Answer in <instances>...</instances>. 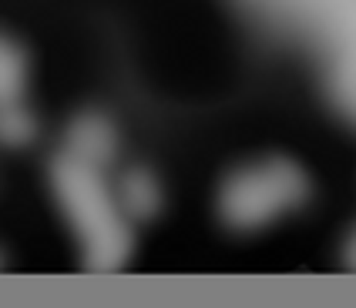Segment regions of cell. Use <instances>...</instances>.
Instances as JSON below:
<instances>
[{
	"label": "cell",
	"mask_w": 356,
	"mask_h": 308,
	"mask_svg": "<svg viewBox=\"0 0 356 308\" xmlns=\"http://www.w3.org/2000/svg\"><path fill=\"white\" fill-rule=\"evenodd\" d=\"M350 255H353V262H356V238H353V248H350Z\"/></svg>",
	"instance_id": "obj_7"
},
{
	"label": "cell",
	"mask_w": 356,
	"mask_h": 308,
	"mask_svg": "<svg viewBox=\"0 0 356 308\" xmlns=\"http://www.w3.org/2000/svg\"><path fill=\"white\" fill-rule=\"evenodd\" d=\"M115 144H118V137H115V128H111V121L101 114H81L71 121V128H67V148L64 151L81 157V161H88V164H108L111 157H115Z\"/></svg>",
	"instance_id": "obj_3"
},
{
	"label": "cell",
	"mask_w": 356,
	"mask_h": 308,
	"mask_svg": "<svg viewBox=\"0 0 356 308\" xmlns=\"http://www.w3.org/2000/svg\"><path fill=\"white\" fill-rule=\"evenodd\" d=\"M306 194V181L289 164H266L238 174L222 194V212L232 225H262L282 208H293Z\"/></svg>",
	"instance_id": "obj_2"
},
{
	"label": "cell",
	"mask_w": 356,
	"mask_h": 308,
	"mask_svg": "<svg viewBox=\"0 0 356 308\" xmlns=\"http://www.w3.org/2000/svg\"><path fill=\"white\" fill-rule=\"evenodd\" d=\"M121 205L131 214H152L159 208V188L152 181V174L131 171L121 181Z\"/></svg>",
	"instance_id": "obj_6"
},
{
	"label": "cell",
	"mask_w": 356,
	"mask_h": 308,
	"mask_svg": "<svg viewBox=\"0 0 356 308\" xmlns=\"http://www.w3.org/2000/svg\"><path fill=\"white\" fill-rule=\"evenodd\" d=\"M38 137V121L20 101L0 104V144L3 148H24Z\"/></svg>",
	"instance_id": "obj_4"
},
{
	"label": "cell",
	"mask_w": 356,
	"mask_h": 308,
	"mask_svg": "<svg viewBox=\"0 0 356 308\" xmlns=\"http://www.w3.org/2000/svg\"><path fill=\"white\" fill-rule=\"evenodd\" d=\"M51 185L78 231L88 262L95 268H115L128 251V231L98 168L64 151L51 161Z\"/></svg>",
	"instance_id": "obj_1"
},
{
	"label": "cell",
	"mask_w": 356,
	"mask_h": 308,
	"mask_svg": "<svg viewBox=\"0 0 356 308\" xmlns=\"http://www.w3.org/2000/svg\"><path fill=\"white\" fill-rule=\"evenodd\" d=\"M24 80H27L24 51H20L14 40L0 37V104L3 101H20Z\"/></svg>",
	"instance_id": "obj_5"
}]
</instances>
